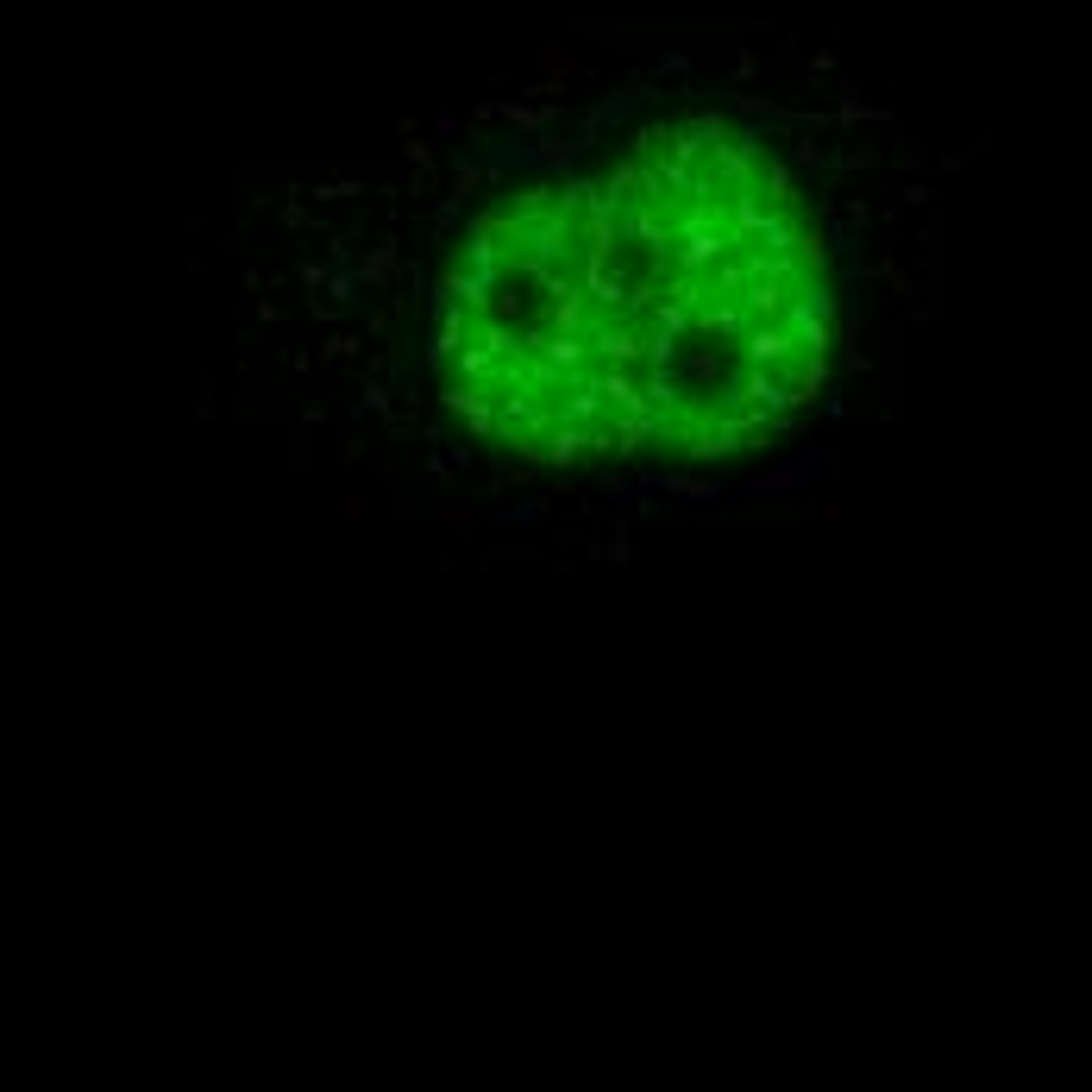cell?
I'll return each instance as SVG.
<instances>
[{
  "label": "cell",
  "mask_w": 1092,
  "mask_h": 1092,
  "mask_svg": "<svg viewBox=\"0 0 1092 1092\" xmlns=\"http://www.w3.org/2000/svg\"><path fill=\"white\" fill-rule=\"evenodd\" d=\"M603 496H609V503H634V484H622V478H609V484H603Z\"/></svg>",
  "instance_id": "9c48e42d"
},
{
  "label": "cell",
  "mask_w": 1092,
  "mask_h": 1092,
  "mask_svg": "<svg viewBox=\"0 0 1092 1092\" xmlns=\"http://www.w3.org/2000/svg\"><path fill=\"white\" fill-rule=\"evenodd\" d=\"M803 478H823V453H803V459L785 465V471H766L753 490H791V484H803Z\"/></svg>",
  "instance_id": "7a4b0ae2"
},
{
  "label": "cell",
  "mask_w": 1092,
  "mask_h": 1092,
  "mask_svg": "<svg viewBox=\"0 0 1092 1092\" xmlns=\"http://www.w3.org/2000/svg\"><path fill=\"white\" fill-rule=\"evenodd\" d=\"M597 553H603V559H615V565H634V540H628L622 528H615V540H603Z\"/></svg>",
  "instance_id": "277c9868"
},
{
  "label": "cell",
  "mask_w": 1092,
  "mask_h": 1092,
  "mask_svg": "<svg viewBox=\"0 0 1092 1092\" xmlns=\"http://www.w3.org/2000/svg\"><path fill=\"white\" fill-rule=\"evenodd\" d=\"M440 521H446V528H453V534H471V528H478V515H471V509H446Z\"/></svg>",
  "instance_id": "52a82bcc"
},
{
  "label": "cell",
  "mask_w": 1092,
  "mask_h": 1092,
  "mask_svg": "<svg viewBox=\"0 0 1092 1092\" xmlns=\"http://www.w3.org/2000/svg\"><path fill=\"white\" fill-rule=\"evenodd\" d=\"M321 421H327V402L308 396V402H302V427H321Z\"/></svg>",
  "instance_id": "ba28073f"
},
{
  "label": "cell",
  "mask_w": 1092,
  "mask_h": 1092,
  "mask_svg": "<svg viewBox=\"0 0 1092 1092\" xmlns=\"http://www.w3.org/2000/svg\"><path fill=\"white\" fill-rule=\"evenodd\" d=\"M365 515H377V503H371V490L346 471V490H340V521H365Z\"/></svg>",
  "instance_id": "3957f363"
},
{
  "label": "cell",
  "mask_w": 1092,
  "mask_h": 1092,
  "mask_svg": "<svg viewBox=\"0 0 1092 1092\" xmlns=\"http://www.w3.org/2000/svg\"><path fill=\"white\" fill-rule=\"evenodd\" d=\"M816 521H823V528H842V521H848V503H842V496H823V503H816Z\"/></svg>",
  "instance_id": "8992f818"
},
{
  "label": "cell",
  "mask_w": 1092,
  "mask_h": 1092,
  "mask_svg": "<svg viewBox=\"0 0 1092 1092\" xmlns=\"http://www.w3.org/2000/svg\"><path fill=\"white\" fill-rule=\"evenodd\" d=\"M634 490H659V496H672V503H722V484H709V478H684V471H640L634 478Z\"/></svg>",
  "instance_id": "6da1fadb"
},
{
  "label": "cell",
  "mask_w": 1092,
  "mask_h": 1092,
  "mask_svg": "<svg viewBox=\"0 0 1092 1092\" xmlns=\"http://www.w3.org/2000/svg\"><path fill=\"white\" fill-rule=\"evenodd\" d=\"M365 459H371V440H365V434H352V440L340 446V465H346V471H359Z\"/></svg>",
  "instance_id": "5b68a950"
}]
</instances>
